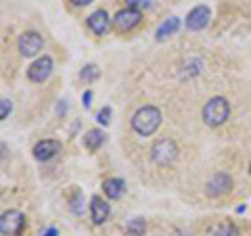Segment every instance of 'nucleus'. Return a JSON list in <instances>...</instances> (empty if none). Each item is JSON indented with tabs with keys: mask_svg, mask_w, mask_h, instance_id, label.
<instances>
[{
	"mask_svg": "<svg viewBox=\"0 0 251 236\" xmlns=\"http://www.w3.org/2000/svg\"><path fill=\"white\" fill-rule=\"evenodd\" d=\"M161 123V111L153 105L140 107L138 111L132 115V130H134L138 136H151L157 132Z\"/></svg>",
	"mask_w": 251,
	"mask_h": 236,
	"instance_id": "f257e3e1",
	"label": "nucleus"
},
{
	"mask_svg": "<svg viewBox=\"0 0 251 236\" xmlns=\"http://www.w3.org/2000/svg\"><path fill=\"white\" fill-rule=\"evenodd\" d=\"M230 117V103L224 96H214L203 105V121L209 128H218V125L226 123Z\"/></svg>",
	"mask_w": 251,
	"mask_h": 236,
	"instance_id": "f03ea898",
	"label": "nucleus"
},
{
	"mask_svg": "<svg viewBox=\"0 0 251 236\" xmlns=\"http://www.w3.org/2000/svg\"><path fill=\"white\" fill-rule=\"evenodd\" d=\"M178 157V146L174 140L170 138H161L151 146V159L157 163V165H170L174 163Z\"/></svg>",
	"mask_w": 251,
	"mask_h": 236,
	"instance_id": "7ed1b4c3",
	"label": "nucleus"
},
{
	"mask_svg": "<svg viewBox=\"0 0 251 236\" xmlns=\"http://www.w3.org/2000/svg\"><path fill=\"white\" fill-rule=\"evenodd\" d=\"M25 226V215L17 209H9L0 215V232L2 236H19Z\"/></svg>",
	"mask_w": 251,
	"mask_h": 236,
	"instance_id": "20e7f679",
	"label": "nucleus"
},
{
	"mask_svg": "<svg viewBox=\"0 0 251 236\" xmlns=\"http://www.w3.org/2000/svg\"><path fill=\"white\" fill-rule=\"evenodd\" d=\"M17 46H19V52L23 57H36V54L44 48V40L38 31H23L19 36Z\"/></svg>",
	"mask_w": 251,
	"mask_h": 236,
	"instance_id": "39448f33",
	"label": "nucleus"
},
{
	"mask_svg": "<svg viewBox=\"0 0 251 236\" xmlns=\"http://www.w3.org/2000/svg\"><path fill=\"white\" fill-rule=\"evenodd\" d=\"M50 73H52V59L49 57V54H42L40 59H36L27 67V77L31 82H36V84L46 82L50 77Z\"/></svg>",
	"mask_w": 251,
	"mask_h": 236,
	"instance_id": "423d86ee",
	"label": "nucleus"
},
{
	"mask_svg": "<svg viewBox=\"0 0 251 236\" xmlns=\"http://www.w3.org/2000/svg\"><path fill=\"white\" fill-rule=\"evenodd\" d=\"M138 23H140V11L130 9V6L122 9V11L113 17V25L120 29V31H130V29H134Z\"/></svg>",
	"mask_w": 251,
	"mask_h": 236,
	"instance_id": "0eeeda50",
	"label": "nucleus"
},
{
	"mask_svg": "<svg viewBox=\"0 0 251 236\" xmlns=\"http://www.w3.org/2000/svg\"><path fill=\"white\" fill-rule=\"evenodd\" d=\"M209 17H211L209 6H205V4L195 6V9L186 15V27L191 31H199L209 23Z\"/></svg>",
	"mask_w": 251,
	"mask_h": 236,
	"instance_id": "6e6552de",
	"label": "nucleus"
},
{
	"mask_svg": "<svg viewBox=\"0 0 251 236\" xmlns=\"http://www.w3.org/2000/svg\"><path fill=\"white\" fill-rule=\"evenodd\" d=\"M232 188V178L228 174H216L214 178L207 182V188L205 192L207 196H211V199H216V196H222L226 194Z\"/></svg>",
	"mask_w": 251,
	"mask_h": 236,
	"instance_id": "1a4fd4ad",
	"label": "nucleus"
},
{
	"mask_svg": "<svg viewBox=\"0 0 251 236\" xmlns=\"http://www.w3.org/2000/svg\"><path fill=\"white\" fill-rule=\"evenodd\" d=\"M88 27L97 36H105L107 31H109V27H111V17H109V13L103 11V9L94 11L90 17H88Z\"/></svg>",
	"mask_w": 251,
	"mask_h": 236,
	"instance_id": "9d476101",
	"label": "nucleus"
},
{
	"mask_svg": "<svg viewBox=\"0 0 251 236\" xmlns=\"http://www.w3.org/2000/svg\"><path fill=\"white\" fill-rule=\"evenodd\" d=\"M61 151V142L59 140H40L36 146H34V157L38 161H50L54 155Z\"/></svg>",
	"mask_w": 251,
	"mask_h": 236,
	"instance_id": "9b49d317",
	"label": "nucleus"
},
{
	"mask_svg": "<svg viewBox=\"0 0 251 236\" xmlns=\"http://www.w3.org/2000/svg\"><path fill=\"white\" fill-rule=\"evenodd\" d=\"M109 213H111L109 203H105L100 196H92V201H90V217H92V222L97 226L105 224L109 219Z\"/></svg>",
	"mask_w": 251,
	"mask_h": 236,
	"instance_id": "f8f14e48",
	"label": "nucleus"
},
{
	"mask_svg": "<svg viewBox=\"0 0 251 236\" xmlns=\"http://www.w3.org/2000/svg\"><path fill=\"white\" fill-rule=\"evenodd\" d=\"M178 29H180V19H178V17H170V19L163 21L159 27H157L155 38H157V40H166V38L174 36Z\"/></svg>",
	"mask_w": 251,
	"mask_h": 236,
	"instance_id": "ddd939ff",
	"label": "nucleus"
},
{
	"mask_svg": "<svg viewBox=\"0 0 251 236\" xmlns=\"http://www.w3.org/2000/svg\"><path fill=\"white\" fill-rule=\"evenodd\" d=\"M105 132L103 130H90V132H86V136H84V146L88 148V151H99L100 146L105 144Z\"/></svg>",
	"mask_w": 251,
	"mask_h": 236,
	"instance_id": "4468645a",
	"label": "nucleus"
},
{
	"mask_svg": "<svg viewBox=\"0 0 251 236\" xmlns=\"http://www.w3.org/2000/svg\"><path fill=\"white\" fill-rule=\"evenodd\" d=\"M103 190H105V194L109 196V199H120V196L124 194V190H126V182L122 178H109V180H105Z\"/></svg>",
	"mask_w": 251,
	"mask_h": 236,
	"instance_id": "2eb2a0df",
	"label": "nucleus"
},
{
	"mask_svg": "<svg viewBox=\"0 0 251 236\" xmlns=\"http://www.w3.org/2000/svg\"><path fill=\"white\" fill-rule=\"evenodd\" d=\"M147 232V222L143 217H134L126 224V234L128 236H145Z\"/></svg>",
	"mask_w": 251,
	"mask_h": 236,
	"instance_id": "dca6fc26",
	"label": "nucleus"
},
{
	"mask_svg": "<svg viewBox=\"0 0 251 236\" xmlns=\"http://www.w3.org/2000/svg\"><path fill=\"white\" fill-rule=\"evenodd\" d=\"M99 67L97 65H86L82 67V71H80V77H82V82H94V80H99Z\"/></svg>",
	"mask_w": 251,
	"mask_h": 236,
	"instance_id": "f3484780",
	"label": "nucleus"
},
{
	"mask_svg": "<svg viewBox=\"0 0 251 236\" xmlns=\"http://www.w3.org/2000/svg\"><path fill=\"white\" fill-rule=\"evenodd\" d=\"M214 236H241V232H239L230 222H226V224H220V226L216 228Z\"/></svg>",
	"mask_w": 251,
	"mask_h": 236,
	"instance_id": "a211bd4d",
	"label": "nucleus"
},
{
	"mask_svg": "<svg viewBox=\"0 0 251 236\" xmlns=\"http://www.w3.org/2000/svg\"><path fill=\"white\" fill-rule=\"evenodd\" d=\"M69 207H72V211H74V213H77V215L84 213V194H82L80 190L75 192V196L72 199V203H69Z\"/></svg>",
	"mask_w": 251,
	"mask_h": 236,
	"instance_id": "6ab92c4d",
	"label": "nucleus"
},
{
	"mask_svg": "<svg viewBox=\"0 0 251 236\" xmlns=\"http://www.w3.org/2000/svg\"><path fill=\"white\" fill-rule=\"evenodd\" d=\"M97 121L100 125H109V121H111V107H103L100 111L97 113Z\"/></svg>",
	"mask_w": 251,
	"mask_h": 236,
	"instance_id": "aec40b11",
	"label": "nucleus"
},
{
	"mask_svg": "<svg viewBox=\"0 0 251 236\" xmlns=\"http://www.w3.org/2000/svg\"><path fill=\"white\" fill-rule=\"evenodd\" d=\"M11 111H13V100L2 98V103H0V119H6L11 115Z\"/></svg>",
	"mask_w": 251,
	"mask_h": 236,
	"instance_id": "412c9836",
	"label": "nucleus"
},
{
	"mask_svg": "<svg viewBox=\"0 0 251 236\" xmlns=\"http://www.w3.org/2000/svg\"><path fill=\"white\" fill-rule=\"evenodd\" d=\"M126 4L130 6V9H149L151 6V0H126Z\"/></svg>",
	"mask_w": 251,
	"mask_h": 236,
	"instance_id": "4be33fe9",
	"label": "nucleus"
},
{
	"mask_svg": "<svg viewBox=\"0 0 251 236\" xmlns=\"http://www.w3.org/2000/svg\"><path fill=\"white\" fill-rule=\"evenodd\" d=\"M90 103H92V90H86L82 94V105H84V109H90Z\"/></svg>",
	"mask_w": 251,
	"mask_h": 236,
	"instance_id": "5701e85b",
	"label": "nucleus"
},
{
	"mask_svg": "<svg viewBox=\"0 0 251 236\" xmlns=\"http://www.w3.org/2000/svg\"><path fill=\"white\" fill-rule=\"evenodd\" d=\"M57 113L63 117V115H65L67 113V100H61V103L57 105Z\"/></svg>",
	"mask_w": 251,
	"mask_h": 236,
	"instance_id": "b1692460",
	"label": "nucleus"
},
{
	"mask_svg": "<svg viewBox=\"0 0 251 236\" xmlns=\"http://www.w3.org/2000/svg\"><path fill=\"white\" fill-rule=\"evenodd\" d=\"M40 236H59V230H57V228H46Z\"/></svg>",
	"mask_w": 251,
	"mask_h": 236,
	"instance_id": "393cba45",
	"label": "nucleus"
},
{
	"mask_svg": "<svg viewBox=\"0 0 251 236\" xmlns=\"http://www.w3.org/2000/svg\"><path fill=\"white\" fill-rule=\"evenodd\" d=\"M72 4H75V6H86V4H90L92 0H69Z\"/></svg>",
	"mask_w": 251,
	"mask_h": 236,
	"instance_id": "a878e982",
	"label": "nucleus"
},
{
	"mask_svg": "<svg viewBox=\"0 0 251 236\" xmlns=\"http://www.w3.org/2000/svg\"><path fill=\"white\" fill-rule=\"evenodd\" d=\"M245 211H247V207H245V205H241V207H237V213H245Z\"/></svg>",
	"mask_w": 251,
	"mask_h": 236,
	"instance_id": "bb28decb",
	"label": "nucleus"
},
{
	"mask_svg": "<svg viewBox=\"0 0 251 236\" xmlns=\"http://www.w3.org/2000/svg\"><path fill=\"white\" fill-rule=\"evenodd\" d=\"M249 176H251V163H249Z\"/></svg>",
	"mask_w": 251,
	"mask_h": 236,
	"instance_id": "cd10ccee",
	"label": "nucleus"
}]
</instances>
